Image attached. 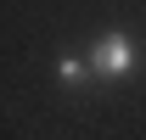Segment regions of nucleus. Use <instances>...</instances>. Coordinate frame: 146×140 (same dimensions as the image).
<instances>
[{
	"instance_id": "f257e3e1",
	"label": "nucleus",
	"mask_w": 146,
	"mask_h": 140,
	"mask_svg": "<svg viewBox=\"0 0 146 140\" xmlns=\"http://www.w3.org/2000/svg\"><path fill=\"white\" fill-rule=\"evenodd\" d=\"M90 67H96V79H107V84L129 79V73H135V39H129L124 28H107V34L90 45Z\"/></svg>"
},
{
	"instance_id": "f03ea898",
	"label": "nucleus",
	"mask_w": 146,
	"mask_h": 140,
	"mask_svg": "<svg viewBox=\"0 0 146 140\" xmlns=\"http://www.w3.org/2000/svg\"><path fill=\"white\" fill-rule=\"evenodd\" d=\"M90 79H96L90 56H62V62H56V84H62V90H84Z\"/></svg>"
}]
</instances>
